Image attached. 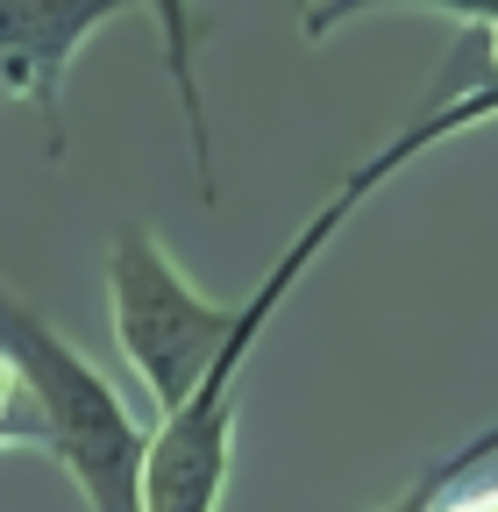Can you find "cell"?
<instances>
[{
  "label": "cell",
  "mask_w": 498,
  "mask_h": 512,
  "mask_svg": "<svg viewBox=\"0 0 498 512\" xmlns=\"http://www.w3.org/2000/svg\"><path fill=\"white\" fill-rule=\"evenodd\" d=\"M164 29V64H171V86H178V107H185V136H193V171H200V192L214 200V143H207V100H200V15L193 0H143Z\"/></svg>",
  "instance_id": "8992f818"
},
{
  "label": "cell",
  "mask_w": 498,
  "mask_h": 512,
  "mask_svg": "<svg viewBox=\"0 0 498 512\" xmlns=\"http://www.w3.org/2000/svg\"><path fill=\"white\" fill-rule=\"evenodd\" d=\"M427 491H434V484H427V477H420V484H413V491H406V498H392V505H385V512H427Z\"/></svg>",
  "instance_id": "ba28073f"
},
{
  "label": "cell",
  "mask_w": 498,
  "mask_h": 512,
  "mask_svg": "<svg viewBox=\"0 0 498 512\" xmlns=\"http://www.w3.org/2000/svg\"><path fill=\"white\" fill-rule=\"evenodd\" d=\"M107 306H114V342L129 356V370L143 377V392L157 399V413H171L193 384L221 363V349L242 335L249 299L242 306H214L193 278H185L164 242L150 228H121L107 249Z\"/></svg>",
  "instance_id": "3957f363"
},
{
  "label": "cell",
  "mask_w": 498,
  "mask_h": 512,
  "mask_svg": "<svg viewBox=\"0 0 498 512\" xmlns=\"http://www.w3.org/2000/svg\"><path fill=\"white\" fill-rule=\"evenodd\" d=\"M0 342L22 363V377L36 384V406H43V427H50L43 448L72 470L86 505L93 512H143V448H150V434L121 406V392L43 313H29L8 292H0Z\"/></svg>",
  "instance_id": "7a4b0ae2"
},
{
  "label": "cell",
  "mask_w": 498,
  "mask_h": 512,
  "mask_svg": "<svg viewBox=\"0 0 498 512\" xmlns=\"http://www.w3.org/2000/svg\"><path fill=\"white\" fill-rule=\"evenodd\" d=\"M292 8H299V15H306V8H314V0H292Z\"/></svg>",
  "instance_id": "9c48e42d"
},
{
  "label": "cell",
  "mask_w": 498,
  "mask_h": 512,
  "mask_svg": "<svg viewBox=\"0 0 498 512\" xmlns=\"http://www.w3.org/2000/svg\"><path fill=\"white\" fill-rule=\"evenodd\" d=\"M50 427H43V406H36V384L22 377V363L0 342V448H43Z\"/></svg>",
  "instance_id": "52a82bcc"
},
{
  "label": "cell",
  "mask_w": 498,
  "mask_h": 512,
  "mask_svg": "<svg viewBox=\"0 0 498 512\" xmlns=\"http://www.w3.org/2000/svg\"><path fill=\"white\" fill-rule=\"evenodd\" d=\"M484 114H498V15H491V22H463V43L449 50V64H442V79H434L427 107L363 164V178L385 185L399 164H413L420 150H434L442 136H456V128H470V121H484Z\"/></svg>",
  "instance_id": "5b68a950"
},
{
  "label": "cell",
  "mask_w": 498,
  "mask_h": 512,
  "mask_svg": "<svg viewBox=\"0 0 498 512\" xmlns=\"http://www.w3.org/2000/svg\"><path fill=\"white\" fill-rule=\"evenodd\" d=\"M136 0H0V100H29L50 121V157H65V121H57V86L79 43Z\"/></svg>",
  "instance_id": "277c9868"
},
{
  "label": "cell",
  "mask_w": 498,
  "mask_h": 512,
  "mask_svg": "<svg viewBox=\"0 0 498 512\" xmlns=\"http://www.w3.org/2000/svg\"><path fill=\"white\" fill-rule=\"evenodd\" d=\"M356 207L335 200L299 228V242L271 264V278L249 292V320H242V335L221 349V363L185 392L164 420H157V434H150V448H143V512H214L221 505V484H228V456H235V384H242V363H249V349H257V335L271 328V313L285 306V292L299 285V271L321 256V242L349 221Z\"/></svg>",
  "instance_id": "6da1fadb"
}]
</instances>
